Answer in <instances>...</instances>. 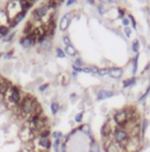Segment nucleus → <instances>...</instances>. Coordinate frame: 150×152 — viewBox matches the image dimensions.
<instances>
[{
  "instance_id": "obj_25",
  "label": "nucleus",
  "mask_w": 150,
  "mask_h": 152,
  "mask_svg": "<svg viewBox=\"0 0 150 152\" xmlns=\"http://www.w3.org/2000/svg\"><path fill=\"white\" fill-rule=\"evenodd\" d=\"M137 58L138 57H135V59H133V68H132V72L133 74H136V71H137V62H138Z\"/></svg>"
},
{
  "instance_id": "obj_5",
  "label": "nucleus",
  "mask_w": 150,
  "mask_h": 152,
  "mask_svg": "<svg viewBox=\"0 0 150 152\" xmlns=\"http://www.w3.org/2000/svg\"><path fill=\"white\" fill-rule=\"evenodd\" d=\"M37 43V39L33 34H28V36H24L20 38V45L24 48V49H28L31 48L32 45H34Z\"/></svg>"
},
{
  "instance_id": "obj_1",
  "label": "nucleus",
  "mask_w": 150,
  "mask_h": 152,
  "mask_svg": "<svg viewBox=\"0 0 150 152\" xmlns=\"http://www.w3.org/2000/svg\"><path fill=\"white\" fill-rule=\"evenodd\" d=\"M22 93H21V89L18 87V86H9L4 95V103L11 108V109H17L22 100Z\"/></svg>"
},
{
  "instance_id": "obj_18",
  "label": "nucleus",
  "mask_w": 150,
  "mask_h": 152,
  "mask_svg": "<svg viewBox=\"0 0 150 152\" xmlns=\"http://www.w3.org/2000/svg\"><path fill=\"white\" fill-rule=\"evenodd\" d=\"M73 68H83V61L81 58H76L74 62H73Z\"/></svg>"
},
{
  "instance_id": "obj_20",
  "label": "nucleus",
  "mask_w": 150,
  "mask_h": 152,
  "mask_svg": "<svg viewBox=\"0 0 150 152\" xmlns=\"http://www.w3.org/2000/svg\"><path fill=\"white\" fill-rule=\"evenodd\" d=\"M133 83H135V77H132V78H130V80L124 81L123 86H124L125 88H128V87H130V86H131V84H133Z\"/></svg>"
},
{
  "instance_id": "obj_7",
  "label": "nucleus",
  "mask_w": 150,
  "mask_h": 152,
  "mask_svg": "<svg viewBox=\"0 0 150 152\" xmlns=\"http://www.w3.org/2000/svg\"><path fill=\"white\" fill-rule=\"evenodd\" d=\"M124 147H125V150L128 152H136L137 148H138V139H137V137L129 138V140H128V142H126V145Z\"/></svg>"
},
{
  "instance_id": "obj_31",
  "label": "nucleus",
  "mask_w": 150,
  "mask_h": 152,
  "mask_svg": "<svg viewBox=\"0 0 150 152\" xmlns=\"http://www.w3.org/2000/svg\"><path fill=\"white\" fill-rule=\"evenodd\" d=\"M122 21H123V25H125V27H128V25H129V21H130V20H129L128 18H123V20H122Z\"/></svg>"
},
{
  "instance_id": "obj_8",
  "label": "nucleus",
  "mask_w": 150,
  "mask_h": 152,
  "mask_svg": "<svg viewBox=\"0 0 150 152\" xmlns=\"http://www.w3.org/2000/svg\"><path fill=\"white\" fill-rule=\"evenodd\" d=\"M38 145L43 148V151H48L51 147V140L46 137H38Z\"/></svg>"
},
{
  "instance_id": "obj_21",
  "label": "nucleus",
  "mask_w": 150,
  "mask_h": 152,
  "mask_svg": "<svg viewBox=\"0 0 150 152\" xmlns=\"http://www.w3.org/2000/svg\"><path fill=\"white\" fill-rule=\"evenodd\" d=\"M56 53H57V56H58L59 58H64V57H65V52H64V51H63L60 48H57Z\"/></svg>"
},
{
  "instance_id": "obj_9",
  "label": "nucleus",
  "mask_w": 150,
  "mask_h": 152,
  "mask_svg": "<svg viewBox=\"0 0 150 152\" xmlns=\"http://www.w3.org/2000/svg\"><path fill=\"white\" fill-rule=\"evenodd\" d=\"M70 21H71V15H70V14H65V15H63L61 19H60V23H59V27H60V30H61V31H65V30L69 27Z\"/></svg>"
},
{
  "instance_id": "obj_33",
  "label": "nucleus",
  "mask_w": 150,
  "mask_h": 152,
  "mask_svg": "<svg viewBox=\"0 0 150 152\" xmlns=\"http://www.w3.org/2000/svg\"><path fill=\"white\" fill-rule=\"evenodd\" d=\"M4 56H5V58H9V57L12 56V51H11V52H6Z\"/></svg>"
},
{
  "instance_id": "obj_19",
  "label": "nucleus",
  "mask_w": 150,
  "mask_h": 152,
  "mask_svg": "<svg viewBox=\"0 0 150 152\" xmlns=\"http://www.w3.org/2000/svg\"><path fill=\"white\" fill-rule=\"evenodd\" d=\"M109 70L107 68H102V69H98V75L99 76H105V75H109Z\"/></svg>"
},
{
  "instance_id": "obj_6",
  "label": "nucleus",
  "mask_w": 150,
  "mask_h": 152,
  "mask_svg": "<svg viewBox=\"0 0 150 152\" xmlns=\"http://www.w3.org/2000/svg\"><path fill=\"white\" fill-rule=\"evenodd\" d=\"M129 112L128 110H119V112H117L116 113V115H115V121L119 125V126H123L124 124H126V121L129 120Z\"/></svg>"
},
{
  "instance_id": "obj_26",
  "label": "nucleus",
  "mask_w": 150,
  "mask_h": 152,
  "mask_svg": "<svg viewBox=\"0 0 150 152\" xmlns=\"http://www.w3.org/2000/svg\"><path fill=\"white\" fill-rule=\"evenodd\" d=\"M81 119H83V113H78V114L74 116V121H76V122H80Z\"/></svg>"
},
{
  "instance_id": "obj_28",
  "label": "nucleus",
  "mask_w": 150,
  "mask_h": 152,
  "mask_svg": "<svg viewBox=\"0 0 150 152\" xmlns=\"http://www.w3.org/2000/svg\"><path fill=\"white\" fill-rule=\"evenodd\" d=\"M132 50H133L135 52L138 51V40H135V42H133V44H132Z\"/></svg>"
},
{
  "instance_id": "obj_29",
  "label": "nucleus",
  "mask_w": 150,
  "mask_h": 152,
  "mask_svg": "<svg viewBox=\"0 0 150 152\" xmlns=\"http://www.w3.org/2000/svg\"><path fill=\"white\" fill-rule=\"evenodd\" d=\"M48 88V83H44V84H41L40 87H39V91H44V90H46Z\"/></svg>"
},
{
  "instance_id": "obj_14",
  "label": "nucleus",
  "mask_w": 150,
  "mask_h": 152,
  "mask_svg": "<svg viewBox=\"0 0 150 152\" xmlns=\"http://www.w3.org/2000/svg\"><path fill=\"white\" fill-rule=\"evenodd\" d=\"M76 53H77V50L74 49V46H73L72 44L65 46V55H69V56H76Z\"/></svg>"
},
{
  "instance_id": "obj_32",
  "label": "nucleus",
  "mask_w": 150,
  "mask_h": 152,
  "mask_svg": "<svg viewBox=\"0 0 150 152\" xmlns=\"http://www.w3.org/2000/svg\"><path fill=\"white\" fill-rule=\"evenodd\" d=\"M74 2H76V1H74V0H69V1H67V2H66V6H71V5H73V4H74Z\"/></svg>"
},
{
  "instance_id": "obj_15",
  "label": "nucleus",
  "mask_w": 150,
  "mask_h": 152,
  "mask_svg": "<svg viewBox=\"0 0 150 152\" xmlns=\"http://www.w3.org/2000/svg\"><path fill=\"white\" fill-rule=\"evenodd\" d=\"M9 32L8 25H0V37H6Z\"/></svg>"
},
{
  "instance_id": "obj_35",
  "label": "nucleus",
  "mask_w": 150,
  "mask_h": 152,
  "mask_svg": "<svg viewBox=\"0 0 150 152\" xmlns=\"http://www.w3.org/2000/svg\"><path fill=\"white\" fill-rule=\"evenodd\" d=\"M124 15V11L123 10H119V17H123Z\"/></svg>"
},
{
  "instance_id": "obj_2",
  "label": "nucleus",
  "mask_w": 150,
  "mask_h": 152,
  "mask_svg": "<svg viewBox=\"0 0 150 152\" xmlns=\"http://www.w3.org/2000/svg\"><path fill=\"white\" fill-rule=\"evenodd\" d=\"M113 140H115V142H116V145H120V146H125L126 145V142H128V140H129V133L124 129V128H120V127H118V128H116L115 131H113Z\"/></svg>"
},
{
  "instance_id": "obj_23",
  "label": "nucleus",
  "mask_w": 150,
  "mask_h": 152,
  "mask_svg": "<svg viewBox=\"0 0 150 152\" xmlns=\"http://www.w3.org/2000/svg\"><path fill=\"white\" fill-rule=\"evenodd\" d=\"M63 43L65 44V46H67V45H71V42H70V38H69V36H64V37H63Z\"/></svg>"
},
{
  "instance_id": "obj_16",
  "label": "nucleus",
  "mask_w": 150,
  "mask_h": 152,
  "mask_svg": "<svg viewBox=\"0 0 150 152\" xmlns=\"http://www.w3.org/2000/svg\"><path fill=\"white\" fill-rule=\"evenodd\" d=\"M89 152H100V150H99V145H98L96 141H92V142L90 144Z\"/></svg>"
},
{
  "instance_id": "obj_34",
  "label": "nucleus",
  "mask_w": 150,
  "mask_h": 152,
  "mask_svg": "<svg viewBox=\"0 0 150 152\" xmlns=\"http://www.w3.org/2000/svg\"><path fill=\"white\" fill-rule=\"evenodd\" d=\"M129 18H130V20H131V23H132V25H133V27H136V23H135V20H133V18H132V15H130Z\"/></svg>"
},
{
  "instance_id": "obj_30",
  "label": "nucleus",
  "mask_w": 150,
  "mask_h": 152,
  "mask_svg": "<svg viewBox=\"0 0 150 152\" xmlns=\"http://www.w3.org/2000/svg\"><path fill=\"white\" fill-rule=\"evenodd\" d=\"M124 32H125V34H126V36H128V37H130V34H131V30H130V28H129V26H128V27H125V28H124Z\"/></svg>"
},
{
  "instance_id": "obj_13",
  "label": "nucleus",
  "mask_w": 150,
  "mask_h": 152,
  "mask_svg": "<svg viewBox=\"0 0 150 152\" xmlns=\"http://www.w3.org/2000/svg\"><path fill=\"white\" fill-rule=\"evenodd\" d=\"M39 46H40V49H44V50H48V49H51V46H52V42H51L50 37H47L44 42H41V43L39 44Z\"/></svg>"
},
{
  "instance_id": "obj_11",
  "label": "nucleus",
  "mask_w": 150,
  "mask_h": 152,
  "mask_svg": "<svg viewBox=\"0 0 150 152\" xmlns=\"http://www.w3.org/2000/svg\"><path fill=\"white\" fill-rule=\"evenodd\" d=\"M111 96H113V93H112V91H109V90H100V91H98L97 99H98V100H104V99H107V97H111Z\"/></svg>"
},
{
  "instance_id": "obj_10",
  "label": "nucleus",
  "mask_w": 150,
  "mask_h": 152,
  "mask_svg": "<svg viewBox=\"0 0 150 152\" xmlns=\"http://www.w3.org/2000/svg\"><path fill=\"white\" fill-rule=\"evenodd\" d=\"M122 74H123V70H122L120 68H111V69L109 70V75H110L112 78H118V77L122 76Z\"/></svg>"
},
{
  "instance_id": "obj_22",
  "label": "nucleus",
  "mask_w": 150,
  "mask_h": 152,
  "mask_svg": "<svg viewBox=\"0 0 150 152\" xmlns=\"http://www.w3.org/2000/svg\"><path fill=\"white\" fill-rule=\"evenodd\" d=\"M53 138L54 139H61L63 138V133L60 132V131H56V132H53Z\"/></svg>"
},
{
  "instance_id": "obj_4",
  "label": "nucleus",
  "mask_w": 150,
  "mask_h": 152,
  "mask_svg": "<svg viewBox=\"0 0 150 152\" xmlns=\"http://www.w3.org/2000/svg\"><path fill=\"white\" fill-rule=\"evenodd\" d=\"M19 12H21V7H20V2L19 1H11L7 4V17L9 19H13Z\"/></svg>"
},
{
  "instance_id": "obj_27",
  "label": "nucleus",
  "mask_w": 150,
  "mask_h": 152,
  "mask_svg": "<svg viewBox=\"0 0 150 152\" xmlns=\"http://www.w3.org/2000/svg\"><path fill=\"white\" fill-rule=\"evenodd\" d=\"M14 34H15V33H14V32H12L9 36H6V38L4 39V42H11V40H12V38L14 37Z\"/></svg>"
},
{
  "instance_id": "obj_17",
  "label": "nucleus",
  "mask_w": 150,
  "mask_h": 152,
  "mask_svg": "<svg viewBox=\"0 0 150 152\" xmlns=\"http://www.w3.org/2000/svg\"><path fill=\"white\" fill-rule=\"evenodd\" d=\"M50 107H51V112H52L53 115H56V114L59 112V104H58L57 102H52Z\"/></svg>"
},
{
  "instance_id": "obj_3",
  "label": "nucleus",
  "mask_w": 150,
  "mask_h": 152,
  "mask_svg": "<svg viewBox=\"0 0 150 152\" xmlns=\"http://www.w3.org/2000/svg\"><path fill=\"white\" fill-rule=\"evenodd\" d=\"M34 135H35L34 132L26 124H24L22 127L20 128V132H19V137H20L21 141H24V144L25 142H31L32 139L34 138Z\"/></svg>"
},
{
  "instance_id": "obj_24",
  "label": "nucleus",
  "mask_w": 150,
  "mask_h": 152,
  "mask_svg": "<svg viewBox=\"0 0 150 152\" xmlns=\"http://www.w3.org/2000/svg\"><path fill=\"white\" fill-rule=\"evenodd\" d=\"M98 11H99L100 14H104V13H105V6H104L103 4H99V5H98Z\"/></svg>"
},
{
  "instance_id": "obj_12",
  "label": "nucleus",
  "mask_w": 150,
  "mask_h": 152,
  "mask_svg": "<svg viewBox=\"0 0 150 152\" xmlns=\"http://www.w3.org/2000/svg\"><path fill=\"white\" fill-rule=\"evenodd\" d=\"M20 2V7H21V11L22 12H27L28 11V8H31L32 7V5L34 4V1H19Z\"/></svg>"
}]
</instances>
